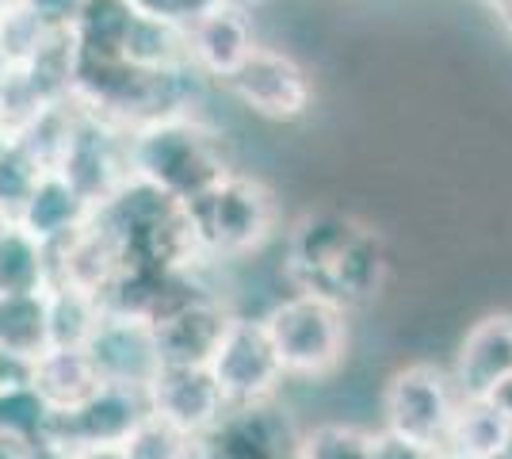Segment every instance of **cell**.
I'll return each instance as SVG.
<instances>
[{"label": "cell", "instance_id": "1", "mask_svg": "<svg viewBox=\"0 0 512 459\" xmlns=\"http://www.w3.org/2000/svg\"><path fill=\"white\" fill-rule=\"evenodd\" d=\"M283 276L291 291L325 299L348 314L383 295L390 276L386 241L371 222L348 211H306L287 230Z\"/></svg>", "mask_w": 512, "mask_h": 459}, {"label": "cell", "instance_id": "2", "mask_svg": "<svg viewBox=\"0 0 512 459\" xmlns=\"http://www.w3.org/2000/svg\"><path fill=\"white\" fill-rule=\"evenodd\" d=\"M130 176L161 188L165 196L192 203L226 173H234V150L226 131L203 108L172 111L127 131Z\"/></svg>", "mask_w": 512, "mask_h": 459}, {"label": "cell", "instance_id": "3", "mask_svg": "<svg viewBox=\"0 0 512 459\" xmlns=\"http://www.w3.org/2000/svg\"><path fill=\"white\" fill-rule=\"evenodd\" d=\"M96 219L104 222V230L115 238L119 272L123 268L180 272V268L207 264L199 257L188 207L138 176H130L115 196H107L96 207Z\"/></svg>", "mask_w": 512, "mask_h": 459}, {"label": "cell", "instance_id": "4", "mask_svg": "<svg viewBox=\"0 0 512 459\" xmlns=\"http://www.w3.org/2000/svg\"><path fill=\"white\" fill-rule=\"evenodd\" d=\"M188 207L199 257L207 264H234L260 253L279 230L276 192L249 173H226Z\"/></svg>", "mask_w": 512, "mask_h": 459}, {"label": "cell", "instance_id": "5", "mask_svg": "<svg viewBox=\"0 0 512 459\" xmlns=\"http://www.w3.org/2000/svg\"><path fill=\"white\" fill-rule=\"evenodd\" d=\"M260 322L287 379H329L348 356V314L325 299L295 291Z\"/></svg>", "mask_w": 512, "mask_h": 459}, {"label": "cell", "instance_id": "6", "mask_svg": "<svg viewBox=\"0 0 512 459\" xmlns=\"http://www.w3.org/2000/svg\"><path fill=\"white\" fill-rule=\"evenodd\" d=\"M226 96L268 123H299L314 108V77L295 54L256 43L222 81Z\"/></svg>", "mask_w": 512, "mask_h": 459}, {"label": "cell", "instance_id": "7", "mask_svg": "<svg viewBox=\"0 0 512 459\" xmlns=\"http://www.w3.org/2000/svg\"><path fill=\"white\" fill-rule=\"evenodd\" d=\"M455 410H459V391L451 383V372L436 364H409L386 379L383 429L398 437L444 452Z\"/></svg>", "mask_w": 512, "mask_h": 459}, {"label": "cell", "instance_id": "8", "mask_svg": "<svg viewBox=\"0 0 512 459\" xmlns=\"http://www.w3.org/2000/svg\"><path fill=\"white\" fill-rule=\"evenodd\" d=\"M207 368H211L226 406L268 402V398H276L287 379L276 360V349L264 333V322L245 318V314H234L226 322V333H222L218 349L211 352Z\"/></svg>", "mask_w": 512, "mask_h": 459}, {"label": "cell", "instance_id": "9", "mask_svg": "<svg viewBox=\"0 0 512 459\" xmlns=\"http://www.w3.org/2000/svg\"><path fill=\"white\" fill-rule=\"evenodd\" d=\"M58 173L81 192V196L100 207L107 196H115L130 180V153H127V127L111 123L104 115H92L77 104V123L69 134Z\"/></svg>", "mask_w": 512, "mask_h": 459}, {"label": "cell", "instance_id": "10", "mask_svg": "<svg viewBox=\"0 0 512 459\" xmlns=\"http://www.w3.org/2000/svg\"><path fill=\"white\" fill-rule=\"evenodd\" d=\"M195 459H299V429L276 398L230 406L195 440Z\"/></svg>", "mask_w": 512, "mask_h": 459}, {"label": "cell", "instance_id": "11", "mask_svg": "<svg viewBox=\"0 0 512 459\" xmlns=\"http://www.w3.org/2000/svg\"><path fill=\"white\" fill-rule=\"evenodd\" d=\"M150 414L146 391L104 383L88 402H81L69 414L50 417V433L46 444L54 452H73V448H92V444H123L127 433Z\"/></svg>", "mask_w": 512, "mask_h": 459}, {"label": "cell", "instance_id": "12", "mask_svg": "<svg viewBox=\"0 0 512 459\" xmlns=\"http://www.w3.org/2000/svg\"><path fill=\"white\" fill-rule=\"evenodd\" d=\"M85 352L92 356L104 383H119V387H134V391H146L153 375L161 372V349H157L153 326L134 314L104 310Z\"/></svg>", "mask_w": 512, "mask_h": 459}, {"label": "cell", "instance_id": "13", "mask_svg": "<svg viewBox=\"0 0 512 459\" xmlns=\"http://www.w3.org/2000/svg\"><path fill=\"white\" fill-rule=\"evenodd\" d=\"M146 402L150 414L165 417L195 440L214 429L218 417L230 410L207 364H161V372L146 387Z\"/></svg>", "mask_w": 512, "mask_h": 459}, {"label": "cell", "instance_id": "14", "mask_svg": "<svg viewBox=\"0 0 512 459\" xmlns=\"http://www.w3.org/2000/svg\"><path fill=\"white\" fill-rule=\"evenodd\" d=\"M184 35H188V62L199 69V77L222 85L256 46L253 8L237 0H214L203 16H195L184 27Z\"/></svg>", "mask_w": 512, "mask_h": 459}, {"label": "cell", "instance_id": "15", "mask_svg": "<svg viewBox=\"0 0 512 459\" xmlns=\"http://www.w3.org/2000/svg\"><path fill=\"white\" fill-rule=\"evenodd\" d=\"M230 318L234 310L222 303L218 291H199L165 310L161 318L150 322L157 349H161V364H207Z\"/></svg>", "mask_w": 512, "mask_h": 459}, {"label": "cell", "instance_id": "16", "mask_svg": "<svg viewBox=\"0 0 512 459\" xmlns=\"http://www.w3.org/2000/svg\"><path fill=\"white\" fill-rule=\"evenodd\" d=\"M512 375V314H486L459 345L451 383L459 398H490Z\"/></svg>", "mask_w": 512, "mask_h": 459}, {"label": "cell", "instance_id": "17", "mask_svg": "<svg viewBox=\"0 0 512 459\" xmlns=\"http://www.w3.org/2000/svg\"><path fill=\"white\" fill-rule=\"evenodd\" d=\"M92 215L88 203L58 169L43 173V180L31 188V196L23 199V207L16 211V222L31 238H39L43 245H58L65 241L81 222Z\"/></svg>", "mask_w": 512, "mask_h": 459}, {"label": "cell", "instance_id": "18", "mask_svg": "<svg viewBox=\"0 0 512 459\" xmlns=\"http://www.w3.org/2000/svg\"><path fill=\"white\" fill-rule=\"evenodd\" d=\"M27 383L50 406V414H69L104 387L85 349H46L27 368Z\"/></svg>", "mask_w": 512, "mask_h": 459}, {"label": "cell", "instance_id": "19", "mask_svg": "<svg viewBox=\"0 0 512 459\" xmlns=\"http://www.w3.org/2000/svg\"><path fill=\"white\" fill-rule=\"evenodd\" d=\"M512 448V421L490 398H459L444 452L459 459H505Z\"/></svg>", "mask_w": 512, "mask_h": 459}, {"label": "cell", "instance_id": "20", "mask_svg": "<svg viewBox=\"0 0 512 459\" xmlns=\"http://www.w3.org/2000/svg\"><path fill=\"white\" fill-rule=\"evenodd\" d=\"M50 349V310L46 291L4 295L0 299V352L16 360L23 372Z\"/></svg>", "mask_w": 512, "mask_h": 459}, {"label": "cell", "instance_id": "21", "mask_svg": "<svg viewBox=\"0 0 512 459\" xmlns=\"http://www.w3.org/2000/svg\"><path fill=\"white\" fill-rule=\"evenodd\" d=\"M54 280V264H50V245L31 238L20 222H12L0 234V299L4 295H31L46 291Z\"/></svg>", "mask_w": 512, "mask_h": 459}, {"label": "cell", "instance_id": "22", "mask_svg": "<svg viewBox=\"0 0 512 459\" xmlns=\"http://www.w3.org/2000/svg\"><path fill=\"white\" fill-rule=\"evenodd\" d=\"M46 310H50V349H85L104 318L100 295L62 280H50L46 287Z\"/></svg>", "mask_w": 512, "mask_h": 459}, {"label": "cell", "instance_id": "23", "mask_svg": "<svg viewBox=\"0 0 512 459\" xmlns=\"http://www.w3.org/2000/svg\"><path fill=\"white\" fill-rule=\"evenodd\" d=\"M50 406L35 394V387L27 383V375L0 387V433H12L31 444H46L50 433Z\"/></svg>", "mask_w": 512, "mask_h": 459}, {"label": "cell", "instance_id": "24", "mask_svg": "<svg viewBox=\"0 0 512 459\" xmlns=\"http://www.w3.org/2000/svg\"><path fill=\"white\" fill-rule=\"evenodd\" d=\"M127 459H195V437L180 433L165 417L146 414L119 444Z\"/></svg>", "mask_w": 512, "mask_h": 459}, {"label": "cell", "instance_id": "25", "mask_svg": "<svg viewBox=\"0 0 512 459\" xmlns=\"http://www.w3.org/2000/svg\"><path fill=\"white\" fill-rule=\"evenodd\" d=\"M299 459H371V433L360 425H314L299 433Z\"/></svg>", "mask_w": 512, "mask_h": 459}, {"label": "cell", "instance_id": "26", "mask_svg": "<svg viewBox=\"0 0 512 459\" xmlns=\"http://www.w3.org/2000/svg\"><path fill=\"white\" fill-rule=\"evenodd\" d=\"M46 31L39 16L23 4V0H8L0 8V54L8 58V66H23L39 54V46L46 43Z\"/></svg>", "mask_w": 512, "mask_h": 459}, {"label": "cell", "instance_id": "27", "mask_svg": "<svg viewBox=\"0 0 512 459\" xmlns=\"http://www.w3.org/2000/svg\"><path fill=\"white\" fill-rule=\"evenodd\" d=\"M43 173H50V169L23 146L20 138H12L4 146V153H0V207L12 211V219L23 207V199L31 196V188L43 180Z\"/></svg>", "mask_w": 512, "mask_h": 459}, {"label": "cell", "instance_id": "28", "mask_svg": "<svg viewBox=\"0 0 512 459\" xmlns=\"http://www.w3.org/2000/svg\"><path fill=\"white\" fill-rule=\"evenodd\" d=\"M440 452L436 448H425V444H417V440H406L398 437V433H371V459H436Z\"/></svg>", "mask_w": 512, "mask_h": 459}, {"label": "cell", "instance_id": "29", "mask_svg": "<svg viewBox=\"0 0 512 459\" xmlns=\"http://www.w3.org/2000/svg\"><path fill=\"white\" fill-rule=\"evenodd\" d=\"M214 0H134V8L150 12L157 20H169L176 27H188L195 16H203Z\"/></svg>", "mask_w": 512, "mask_h": 459}, {"label": "cell", "instance_id": "30", "mask_svg": "<svg viewBox=\"0 0 512 459\" xmlns=\"http://www.w3.org/2000/svg\"><path fill=\"white\" fill-rule=\"evenodd\" d=\"M23 4L39 16V23H43L46 31H69L85 0H23Z\"/></svg>", "mask_w": 512, "mask_h": 459}, {"label": "cell", "instance_id": "31", "mask_svg": "<svg viewBox=\"0 0 512 459\" xmlns=\"http://www.w3.org/2000/svg\"><path fill=\"white\" fill-rule=\"evenodd\" d=\"M0 459H43V444H31L12 433H0Z\"/></svg>", "mask_w": 512, "mask_h": 459}, {"label": "cell", "instance_id": "32", "mask_svg": "<svg viewBox=\"0 0 512 459\" xmlns=\"http://www.w3.org/2000/svg\"><path fill=\"white\" fill-rule=\"evenodd\" d=\"M62 459H127L119 444H92V448H73Z\"/></svg>", "mask_w": 512, "mask_h": 459}, {"label": "cell", "instance_id": "33", "mask_svg": "<svg viewBox=\"0 0 512 459\" xmlns=\"http://www.w3.org/2000/svg\"><path fill=\"white\" fill-rule=\"evenodd\" d=\"M490 402H493V406H497V410H501V414L509 417V421H512V375H509V379H505V383H501V387H497V391L490 394Z\"/></svg>", "mask_w": 512, "mask_h": 459}, {"label": "cell", "instance_id": "34", "mask_svg": "<svg viewBox=\"0 0 512 459\" xmlns=\"http://www.w3.org/2000/svg\"><path fill=\"white\" fill-rule=\"evenodd\" d=\"M23 368L16 364V360H8L4 352H0V387H8V383H16V379H23Z\"/></svg>", "mask_w": 512, "mask_h": 459}, {"label": "cell", "instance_id": "35", "mask_svg": "<svg viewBox=\"0 0 512 459\" xmlns=\"http://www.w3.org/2000/svg\"><path fill=\"white\" fill-rule=\"evenodd\" d=\"M493 12H497V16H501V23H505V27L512 31V0H501Z\"/></svg>", "mask_w": 512, "mask_h": 459}, {"label": "cell", "instance_id": "36", "mask_svg": "<svg viewBox=\"0 0 512 459\" xmlns=\"http://www.w3.org/2000/svg\"><path fill=\"white\" fill-rule=\"evenodd\" d=\"M12 222H16V219H12V211H4V207H0V234H4Z\"/></svg>", "mask_w": 512, "mask_h": 459}, {"label": "cell", "instance_id": "37", "mask_svg": "<svg viewBox=\"0 0 512 459\" xmlns=\"http://www.w3.org/2000/svg\"><path fill=\"white\" fill-rule=\"evenodd\" d=\"M8 142H12V134H8V127L0 123V153H4V146H8Z\"/></svg>", "mask_w": 512, "mask_h": 459}, {"label": "cell", "instance_id": "38", "mask_svg": "<svg viewBox=\"0 0 512 459\" xmlns=\"http://www.w3.org/2000/svg\"><path fill=\"white\" fill-rule=\"evenodd\" d=\"M8 69H12V66H8V58L0 54V88H4V77H8Z\"/></svg>", "mask_w": 512, "mask_h": 459}, {"label": "cell", "instance_id": "39", "mask_svg": "<svg viewBox=\"0 0 512 459\" xmlns=\"http://www.w3.org/2000/svg\"><path fill=\"white\" fill-rule=\"evenodd\" d=\"M237 4H245V8H260V4H268V0H237Z\"/></svg>", "mask_w": 512, "mask_h": 459}, {"label": "cell", "instance_id": "40", "mask_svg": "<svg viewBox=\"0 0 512 459\" xmlns=\"http://www.w3.org/2000/svg\"><path fill=\"white\" fill-rule=\"evenodd\" d=\"M436 459H459V456H451V452H440V456H436Z\"/></svg>", "mask_w": 512, "mask_h": 459}, {"label": "cell", "instance_id": "41", "mask_svg": "<svg viewBox=\"0 0 512 459\" xmlns=\"http://www.w3.org/2000/svg\"><path fill=\"white\" fill-rule=\"evenodd\" d=\"M482 4H490V8H497V4H501V0H482Z\"/></svg>", "mask_w": 512, "mask_h": 459}, {"label": "cell", "instance_id": "42", "mask_svg": "<svg viewBox=\"0 0 512 459\" xmlns=\"http://www.w3.org/2000/svg\"><path fill=\"white\" fill-rule=\"evenodd\" d=\"M4 4H8V0H0V8H4Z\"/></svg>", "mask_w": 512, "mask_h": 459}]
</instances>
